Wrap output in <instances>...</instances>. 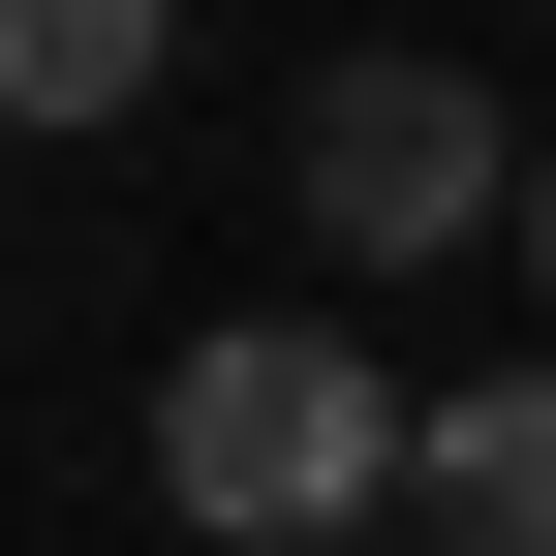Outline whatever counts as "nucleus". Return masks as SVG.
Returning a JSON list of instances; mask_svg holds the SVG:
<instances>
[{"mask_svg":"<svg viewBox=\"0 0 556 556\" xmlns=\"http://www.w3.org/2000/svg\"><path fill=\"white\" fill-rule=\"evenodd\" d=\"M402 433H433V402H371V340H340V309H217V340L155 371V495L217 526V556H371Z\"/></svg>","mask_w":556,"mask_h":556,"instance_id":"nucleus-1","label":"nucleus"},{"mask_svg":"<svg viewBox=\"0 0 556 556\" xmlns=\"http://www.w3.org/2000/svg\"><path fill=\"white\" fill-rule=\"evenodd\" d=\"M278 217H309L340 278H402V248L526 217V155H495V93H464V62H340V93L278 124Z\"/></svg>","mask_w":556,"mask_h":556,"instance_id":"nucleus-2","label":"nucleus"},{"mask_svg":"<svg viewBox=\"0 0 556 556\" xmlns=\"http://www.w3.org/2000/svg\"><path fill=\"white\" fill-rule=\"evenodd\" d=\"M186 62V0H0V124H124Z\"/></svg>","mask_w":556,"mask_h":556,"instance_id":"nucleus-4","label":"nucleus"},{"mask_svg":"<svg viewBox=\"0 0 556 556\" xmlns=\"http://www.w3.org/2000/svg\"><path fill=\"white\" fill-rule=\"evenodd\" d=\"M402 556H556V371H495V402L402 433Z\"/></svg>","mask_w":556,"mask_h":556,"instance_id":"nucleus-3","label":"nucleus"},{"mask_svg":"<svg viewBox=\"0 0 556 556\" xmlns=\"http://www.w3.org/2000/svg\"><path fill=\"white\" fill-rule=\"evenodd\" d=\"M526 248H556V155H526Z\"/></svg>","mask_w":556,"mask_h":556,"instance_id":"nucleus-5","label":"nucleus"}]
</instances>
